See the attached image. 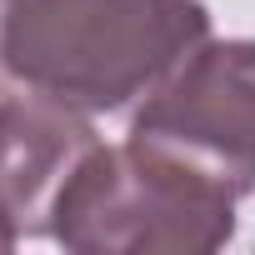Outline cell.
Returning a JSON list of instances; mask_svg holds the SVG:
<instances>
[{"label": "cell", "mask_w": 255, "mask_h": 255, "mask_svg": "<svg viewBox=\"0 0 255 255\" xmlns=\"http://www.w3.org/2000/svg\"><path fill=\"white\" fill-rule=\"evenodd\" d=\"M0 250H15V240H10V235H5V230H0Z\"/></svg>", "instance_id": "6"}, {"label": "cell", "mask_w": 255, "mask_h": 255, "mask_svg": "<svg viewBox=\"0 0 255 255\" xmlns=\"http://www.w3.org/2000/svg\"><path fill=\"white\" fill-rule=\"evenodd\" d=\"M50 235L75 255H210L235 235V195L140 140L95 145Z\"/></svg>", "instance_id": "2"}, {"label": "cell", "mask_w": 255, "mask_h": 255, "mask_svg": "<svg viewBox=\"0 0 255 255\" xmlns=\"http://www.w3.org/2000/svg\"><path fill=\"white\" fill-rule=\"evenodd\" d=\"M200 40V0H0L10 80L75 110H120L150 95Z\"/></svg>", "instance_id": "1"}, {"label": "cell", "mask_w": 255, "mask_h": 255, "mask_svg": "<svg viewBox=\"0 0 255 255\" xmlns=\"http://www.w3.org/2000/svg\"><path fill=\"white\" fill-rule=\"evenodd\" d=\"M95 145L100 140L85 110L30 85L5 90L0 95V230L10 240L50 235L60 190Z\"/></svg>", "instance_id": "4"}, {"label": "cell", "mask_w": 255, "mask_h": 255, "mask_svg": "<svg viewBox=\"0 0 255 255\" xmlns=\"http://www.w3.org/2000/svg\"><path fill=\"white\" fill-rule=\"evenodd\" d=\"M130 140L255 195V40H200L135 110Z\"/></svg>", "instance_id": "3"}, {"label": "cell", "mask_w": 255, "mask_h": 255, "mask_svg": "<svg viewBox=\"0 0 255 255\" xmlns=\"http://www.w3.org/2000/svg\"><path fill=\"white\" fill-rule=\"evenodd\" d=\"M5 80H10V70H5V55H0V95H5V90H10Z\"/></svg>", "instance_id": "5"}]
</instances>
